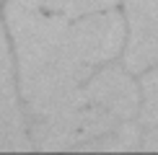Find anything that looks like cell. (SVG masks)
Listing matches in <instances>:
<instances>
[{
  "label": "cell",
  "instance_id": "9c48e42d",
  "mask_svg": "<svg viewBox=\"0 0 158 155\" xmlns=\"http://www.w3.org/2000/svg\"><path fill=\"white\" fill-rule=\"evenodd\" d=\"M10 83H16V62H13V54H10L5 26L0 21V85H10Z\"/></svg>",
  "mask_w": 158,
  "mask_h": 155
},
{
  "label": "cell",
  "instance_id": "30bf717a",
  "mask_svg": "<svg viewBox=\"0 0 158 155\" xmlns=\"http://www.w3.org/2000/svg\"><path fill=\"white\" fill-rule=\"evenodd\" d=\"M124 3V18H148L158 16V0H122Z\"/></svg>",
  "mask_w": 158,
  "mask_h": 155
},
{
  "label": "cell",
  "instance_id": "8992f818",
  "mask_svg": "<svg viewBox=\"0 0 158 155\" xmlns=\"http://www.w3.org/2000/svg\"><path fill=\"white\" fill-rule=\"evenodd\" d=\"M140 142H143L140 121L127 119V121H119L117 127H111L109 132L98 134L88 145H83V150H140Z\"/></svg>",
  "mask_w": 158,
  "mask_h": 155
},
{
  "label": "cell",
  "instance_id": "ba28073f",
  "mask_svg": "<svg viewBox=\"0 0 158 155\" xmlns=\"http://www.w3.org/2000/svg\"><path fill=\"white\" fill-rule=\"evenodd\" d=\"M47 10L60 13L65 18H81V16H91V13L106 10V8H117L119 0H39Z\"/></svg>",
  "mask_w": 158,
  "mask_h": 155
},
{
  "label": "cell",
  "instance_id": "8fae6325",
  "mask_svg": "<svg viewBox=\"0 0 158 155\" xmlns=\"http://www.w3.org/2000/svg\"><path fill=\"white\" fill-rule=\"evenodd\" d=\"M140 150H158V127H148V132H143Z\"/></svg>",
  "mask_w": 158,
  "mask_h": 155
},
{
  "label": "cell",
  "instance_id": "5b68a950",
  "mask_svg": "<svg viewBox=\"0 0 158 155\" xmlns=\"http://www.w3.org/2000/svg\"><path fill=\"white\" fill-rule=\"evenodd\" d=\"M0 150H34L29 116L23 111L16 83L0 85Z\"/></svg>",
  "mask_w": 158,
  "mask_h": 155
},
{
  "label": "cell",
  "instance_id": "52a82bcc",
  "mask_svg": "<svg viewBox=\"0 0 158 155\" xmlns=\"http://www.w3.org/2000/svg\"><path fill=\"white\" fill-rule=\"evenodd\" d=\"M137 121L143 127H158V65H153L150 70L143 73Z\"/></svg>",
  "mask_w": 158,
  "mask_h": 155
},
{
  "label": "cell",
  "instance_id": "7a4b0ae2",
  "mask_svg": "<svg viewBox=\"0 0 158 155\" xmlns=\"http://www.w3.org/2000/svg\"><path fill=\"white\" fill-rule=\"evenodd\" d=\"M70 39L78 62L98 67L122 54L127 42V18L117 8H106L70 21Z\"/></svg>",
  "mask_w": 158,
  "mask_h": 155
},
{
  "label": "cell",
  "instance_id": "277c9868",
  "mask_svg": "<svg viewBox=\"0 0 158 155\" xmlns=\"http://www.w3.org/2000/svg\"><path fill=\"white\" fill-rule=\"evenodd\" d=\"M122 65L132 75H140L158 65V16L127 21V42L122 49Z\"/></svg>",
  "mask_w": 158,
  "mask_h": 155
},
{
  "label": "cell",
  "instance_id": "6da1fadb",
  "mask_svg": "<svg viewBox=\"0 0 158 155\" xmlns=\"http://www.w3.org/2000/svg\"><path fill=\"white\" fill-rule=\"evenodd\" d=\"M117 124L119 119L104 114L94 103H83L47 119H31L29 134L36 150H83V145Z\"/></svg>",
  "mask_w": 158,
  "mask_h": 155
},
{
  "label": "cell",
  "instance_id": "3957f363",
  "mask_svg": "<svg viewBox=\"0 0 158 155\" xmlns=\"http://www.w3.org/2000/svg\"><path fill=\"white\" fill-rule=\"evenodd\" d=\"M88 103L119 121L137 119L140 111V83L124 65H104L85 80Z\"/></svg>",
  "mask_w": 158,
  "mask_h": 155
}]
</instances>
